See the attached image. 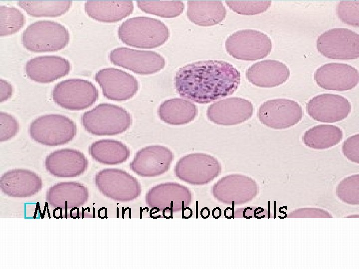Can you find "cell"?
Segmentation results:
<instances>
[{
    "instance_id": "obj_19",
    "label": "cell",
    "mask_w": 359,
    "mask_h": 269,
    "mask_svg": "<svg viewBox=\"0 0 359 269\" xmlns=\"http://www.w3.org/2000/svg\"><path fill=\"white\" fill-rule=\"evenodd\" d=\"M88 165V160L82 152L71 148L55 150L44 160L46 170L57 177H77L85 172Z\"/></svg>"
},
{
    "instance_id": "obj_2",
    "label": "cell",
    "mask_w": 359,
    "mask_h": 269,
    "mask_svg": "<svg viewBox=\"0 0 359 269\" xmlns=\"http://www.w3.org/2000/svg\"><path fill=\"white\" fill-rule=\"evenodd\" d=\"M124 43L137 48L152 49L164 44L170 37L167 26L160 20L147 16L129 18L117 30Z\"/></svg>"
},
{
    "instance_id": "obj_7",
    "label": "cell",
    "mask_w": 359,
    "mask_h": 269,
    "mask_svg": "<svg viewBox=\"0 0 359 269\" xmlns=\"http://www.w3.org/2000/svg\"><path fill=\"white\" fill-rule=\"evenodd\" d=\"M51 96L55 104L71 111L86 109L98 100L96 86L90 81L81 78L64 80L53 87Z\"/></svg>"
},
{
    "instance_id": "obj_36",
    "label": "cell",
    "mask_w": 359,
    "mask_h": 269,
    "mask_svg": "<svg viewBox=\"0 0 359 269\" xmlns=\"http://www.w3.org/2000/svg\"><path fill=\"white\" fill-rule=\"evenodd\" d=\"M221 215V210L219 207L214 208L212 211V216L214 219L219 218Z\"/></svg>"
},
{
    "instance_id": "obj_12",
    "label": "cell",
    "mask_w": 359,
    "mask_h": 269,
    "mask_svg": "<svg viewBox=\"0 0 359 269\" xmlns=\"http://www.w3.org/2000/svg\"><path fill=\"white\" fill-rule=\"evenodd\" d=\"M220 170L219 162L213 157L202 153H194L181 157L175 168L176 176L192 184H202L216 176Z\"/></svg>"
},
{
    "instance_id": "obj_33",
    "label": "cell",
    "mask_w": 359,
    "mask_h": 269,
    "mask_svg": "<svg viewBox=\"0 0 359 269\" xmlns=\"http://www.w3.org/2000/svg\"><path fill=\"white\" fill-rule=\"evenodd\" d=\"M19 125L16 118L6 112H0V141L8 140L18 133Z\"/></svg>"
},
{
    "instance_id": "obj_15",
    "label": "cell",
    "mask_w": 359,
    "mask_h": 269,
    "mask_svg": "<svg viewBox=\"0 0 359 269\" xmlns=\"http://www.w3.org/2000/svg\"><path fill=\"white\" fill-rule=\"evenodd\" d=\"M254 113L252 103L244 98L232 97L219 100L209 106L206 115L213 123L234 126L249 120Z\"/></svg>"
},
{
    "instance_id": "obj_29",
    "label": "cell",
    "mask_w": 359,
    "mask_h": 269,
    "mask_svg": "<svg viewBox=\"0 0 359 269\" xmlns=\"http://www.w3.org/2000/svg\"><path fill=\"white\" fill-rule=\"evenodd\" d=\"M137 5L147 13L164 18L178 16L184 9L181 0H137Z\"/></svg>"
},
{
    "instance_id": "obj_32",
    "label": "cell",
    "mask_w": 359,
    "mask_h": 269,
    "mask_svg": "<svg viewBox=\"0 0 359 269\" xmlns=\"http://www.w3.org/2000/svg\"><path fill=\"white\" fill-rule=\"evenodd\" d=\"M336 14L344 23L358 27L359 26V0H342L336 5Z\"/></svg>"
},
{
    "instance_id": "obj_6",
    "label": "cell",
    "mask_w": 359,
    "mask_h": 269,
    "mask_svg": "<svg viewBox=\"0 0 359 269\" xmlns=\"http://www.w3.org/2000/svg\"><path fill=\"white\" fill-rule=\"evenodd\" d=\"M95 184L104 196L113 200L128 202L141 194L139 181L128 172L117 168H106L95 175Z\"/></svg>"
},
{
    "instance_id": "obj_31",
    "label": "cell",
    "mask_w": 359,
    "mask_h": 269,
    "mask_svg": "<svg viewBox=\"0 0 359 269\" xmlns=\"http://www.w3.org/2000/svg\"><path fill=\"white\" fill-rule=\"evenodd\" d=\"M234 12L244 15H254L266 11L271 4V0H225Z\"/></svg>"
},
{
    "instance_id": "obj_22",
    "label": "cell",
    "mask_w": 359,
    "mask_h": 269,
    "mask_svg": "<svg viewBox=\"0 0 359 269\" xmlns=\"http://www.w3.org/2000/svg\"><path fill=\"white\" fill-rule=\"evenodd\" d=\"M288 66L278 60H264L251 65L246 72L247 80L262 88L278 86L286 82L290 76Z\"/></svg>"
},
{
    "instance_id": "obj_5",
    "label": "cell",
    "mask_w": 359,
    "mask_h": 269,
    "mask_svg": "<svg viewBox=\"0 0 359 269\" xmlns=\"http://www.w3.org/2000/svg\"><path fill=\"white\" fill-rule=\"evenodd\" d=\"M28 132L35 141L45 146H56L71 141L76 134L77 127L71 119L64 115L48 114L34 119Z\"/></svg>"
},
{
    "instance_id": "obj_17",
    "label": "cell",
    "mask_w": 359,
    "mask_h": 269,
    "mask_svg": "<svg viewBox=\"0 0 359 269\" xmlns=\"http://www.w3.org/2000/svg\"><path fill=\"white\" fill-rule=\"evenodd\" d=\"M314 79L316 83L324 89L346 91L358 85L359 75L358 69L350 64L329 63L316 70Z\"/></svg>"
},
{
    "instance_id": "obj_18",
    "label": "cell",
    "mask_w": 359,
    "mask_h": 269,
    "mask_svg": "<svg viewBox=\"0 0 359 269\" xmlns=\"http://www.w3.org/2000/svg\"><path fill=\"white\" fill-rule=\"evenodd\" d=\"M25 74L38 83H49L68 74L70 62L59 55H41L28 60L24 67Z\"/></svg>"
},
{
    "instance_id": "obj_1",
    "label": "cell",
    "mask_w": 359,
    "mask_h": 269,
    "mask_svg": "<svg viewBox=\"0 0 359 269\" xmlns=\"http://www.w3.org/2000/svg\"><path fill=\"white\" fill-rule=\"evenodd\" d=\"M240 81V72L232 65L215 60L185 65L174 77L175 89L180 96L200 104L232 95Z\"/></svg>"
},
{
    "instance_id": "obj_3",
    "label": "cell",
    "mask_w": 359,
    "mask_h": 269,
    "mask_svg": "<svg viewBox=\"0 0 359 269\" xmlns=\"http://www.w3.org/2000/svg\"><path fill=\"white\" fill-rule=\"evenodd\" d=\"M81 123L85 130L93 135L111 136L126 131L132 124V118L121 107L101 103L84 113Z\"/></svg>"
},
{
    "instance_id": "obj_16",
    "label": "cell",
    "mask_w": 359,
    "mask_h": 269,
    "mask_svg": "<svg viewBox=\"0 0 359 269\" xmlns=\"http://www.w3.org/2000/svg\"><path fill=\"white\" fill-rule=\"evenodd\" d=\"M351 103L337 94H323L312 97L306 104L308 115L314 120L327 123L341 121L351 112Z\"/></svg>"
},
{
    "instance_id": "obj_30",
    "label": "cell",
    "mask_w": 359,
    "mask_h": 269,
    "mask_svg": "<svg viewBox=\"0 0 359 269\" xmlns=\"http://www.w3.org/2000/svg\"><path fill=\"white\" fill-rule=\"evenodd\" d=\"M24 14L17 8L0 5V35L5 36L18 32L24 25Z\"/></svg>"
},
{
    "instance_id": "obj_10",
    "label": "cell",
    "mask_w": 359,
    "mask_h": 269,
    "mask_svg": "<svg viewBox=\"0 0 359 269\" xmlns=\"http://www.w3.org/2000/svg\"><path fill=\"white\" fill-rule=\"evenodd\" d=\"M301 106L294 100L277 98L262 103L257 111L259 121L275 130H283L298 124L303 117Z\"/></svg>"
},
{
    "instance_id": "obj_13",
    "label": "cell",
    "mask_w": 359,
    "mask_h": 269,
    "mask_svg": "<svg viewBox=\"0 0 359 269\" xmlns=\"http://www.w3.org/2000/svg\"><path fill=\"white\" fill-rule=\"evenodd\" d=\"M102 92L108 99L124 101L133 97L139 90V83L133 75L121 70L108 67L99 70L94 76Z\"/></svg>"
},
{
    "instance_id": "obj_25",
    "label": "cell",
    "mask_w": 359,
    "mask_h": 269,
    "mask_svg": "<svg viewBox=\"0 0 359 269\" xmlns=\"http://www.w3.org/2000/svg\"><path fill=\"white\" fill-rule=\"evenodd\" d=\"M198 109L189 101L174 98L163 102L159 107L158 115L164 123L172 126H182L192 122L196 117Z\"/></svg>"
},
{
    "instance_id": "obj_35",
    "label": "cell",
    "mask_w": 359,
    "mask_h": 269,
    "mask_svg": "<svg viewBox=\"0 0 359 269\" xmlns=\"http://www.w3.org/2000/svg\"><path fill=\"white\" fill-rule=\"evenodd\" d=\"M13 93V87L7 81L0 79V102L3 103L11 98Z\"/></svg>"
},
{
    "instance_id": "obj_27",
    "label": "cell",
    "mask_w": 359,
    "mask_h": 269,
    "mask_svg": "<svg viewBox=\"0 0 359 269\" xmlns=\"http://www.w3.org/2000/svg\"><path fill=\"white\" fill-rule=\"evenodd\" d=\"M343 137V132L340 127L332 125H319L305 131L302 141L309 148L322 150L336 145Z\"/></svg>"
},
{
    "instance_id": "obj_11",
    "label": "cell",
    "mask_w": 359,
    "mask_h": 269,
    "mask_svg": "<svg viewBox=\"0 0 359 269\" xmlns=\"http://www.w3.org/2000/svg\"><path fill=\"white\" fill-rule=\"evenodd\" d=\"M111 62L141 75L155 74L166 65L164 58L151 51L137 50L128 47H118L109 54Z\"/></svg>"
},
{
    "instance_id": "obj_39",
    "label": "cell",
    "mask_w": 359,
    "mask_h": 269,
    "mask_svg": "<svg viewBox=\"0 0 359 269\" xmlns=\"http://www.w3.org/2000/svg\"><path fill=\"white\" fill-rule=\"evenodd\" d=\"M196 218H198V201H196Z\"/></svg>"
},
{
    "instance_id": "obj_23",
    "label": "cell",
    "mask_w": 359,
    "mask_h": 269,
    "mask_svg": "<svg viewBox=\"0 0 359 269\" xmlns=\"http://www.w3.org/2000/svg\"><path fill=\"white\" fill-rule=\"evenodd\" d=\"M86 13L92 19L105 23L118 22L131 14L134 5L131 0H86Z\"/></svg>"
},
{
    "instance_id": "obj_37",
    "label": "cell",
    "mask_w": 359,
    "mask_h": 269,
    "mask_svg": "<svg viewBox=\"0 0 359 269\" xmlns=\"http://www.w3.org/2000/svg\"><path fill=\"white\" fill-rule=\"evenodd\" d=\"M209 215H210V212H207V213L205 212L204 208H203L201 209V210L200 211V216L202 218L206 219L209 216Z\"/></svg>"
},
{
    "instance_id": "obj_24",
    "label": "cell",
    "mask_w": 359,
    "mask_h": 269,
    "mask_svg": "<svg viewBox=\"0 0 359 269\" xmlns=\"http://www.w3.org/2000/svg\"><path fill=\"white\" fill-rule=\"evenodd\" d=\"M187 16L194 24L212 26L222 22L227 14L221 0H188Z\"/></svg>"
},
{
    "instance_id": "obj_28",
    "label": "cell",
    "mask_w": 359,
    "mask_h": 269,
    "mask_svg": "<svg viewBox=\"0 0 359 269\" xmlns=\"http://www.w3.org/2000/svg\"><path fill=\"white\" fill-rule=\"evenodd\" d=\"M72 2L71 0H19L17 4L30 16L55 17L67 12Z\"/></svg>"
},
{
    "instance_id": "obj_9",
    "label": "cell",
    "mask_w": 359,
    "mask_h": 269,
    "mask_svg": "<svg viewBox=\"0 0 359 269\" xmlns=\"http://www.w3.org/2000/svg\"><path fill=\"white\" fill-rule=\"evenodd\" d=\"M316 47L324 56L332 59L349 60L359 57V35L346 28H334L320 34Z\"/></svg>"
},
{
    "instance_id": "obj_40",
    "label": "cell",
    "mask_w": 359,
    "mask_h": 269,
    "mask_svg": "<svg viewBox=\"0 0 359 269\" xmlns=\"http://www.w3.org/2000/svg\"><path fill=\"white\" fill-rule=\"evenodd\" d=\"M268 218H269L270 201H268Z\"/></svg>"
},
{
    "instance_id": "obj_38",
    "label": "cell",
    "mask_w": 359,
    "mask_h": 269,
    "mask_svg": "<svg viewBox=\"0 0 359 269\" xmlns=\"http://www.w3.org/2000/svg\"><path fill=\"white\" fill-rule=\"evenodd\" d=\"M234 201H232V207H231V212H232V217L233 219L234 218Z\"/></svg>"
},
{
    "instance_id": "obj_14",
    "label": "cell",
    "mask_w": 359,
    "mask_h": 269,
    "mask_svg": "<svg viewBox=\"0 0 359 269\" xmlns=\"http://www.w3.org/2000/svg\"><path fill=\"white\" fill-rule=\"evenodd\" d=\"M173 159L174 154L168 147L151 145L138 151L129 167L140 176L153 177L167 172Z\"/></svg>"
},
{
    "instance_id": "obj_8",
    "label": "cell",
    "mask_w": 359,
    "mask_h": 269,
    "mask_svg": "<svg viewBox=\"0 0 359 269\" xmlns=\"http://www.w3.org/2000/svg\"><path fill=\"white\" fill-rule=\"evenodd\" d=\"M227 52L235 59L252 61L266 57L271 52L272 43L265 33L254 29L237 31L225 42Z\"/></svg>"
},
{
    "instance_id": "obj_26",
    "label": "cell",
    "mask_w": 359,
    "mask_h": 269,
    "mask_svg": "<svg viewBox=\"0 0 359 269\" xmlns=\"http://www.w3.org/2000/svg\"><path fill=\"white\" fill-rule=\"evenodd\" d=\"M92 158L98 162L115 165L126 161L130 150L123 142L111 139H103L93 142L89 148Z\"/></svg>"
},
{
    "instance_id": "obj_34",
    "label": "cell",
    "mask_w": 359,
    "mask_h": 269,
    "mask_svg": "<svg viewBox=\"0 0 359 269\" xmlns=\"http://www.w3.org/2000/svg\"><path fill=\"white\" fill-rule=\"evenodd\" d=\"M342 152L349 160L359 162V134H356L347 138L343 142Z\"/></svg>"
},
{
    "instance_id": "obj_21",
    "label": "cell",
    "mask_w": 359,
    "mask_h": 269,
    "mask_svg": "<svg viewBox=\"0 0 359 269\" xmlns=\"http://www.w3.org/2000/svg\"><path fill=\"white\" fill-rule=\"evenodd\" d=\"M89 198L86 186L78 182H60L50 187L45 194L48 204L53 207L69 209L82 206Z\"/></svg>"
},
{
    "instance_id": "obj_4",
    "label": "cell",
    "mask_w": 359,
    "mask_h": 269,
    "mask_svg": "<svg viewBox=\"0 0 359 269\" xmlns=\"http://www.w3.org/2000/svg\"><path fill=\"white\" fill-rule=\"evenodd\" d=\"M68 29L52 20H38L29 24L22 32L23 47L31 52H48L60 50L69 42Z\"/></svg>"
},
{
    "instance_id": "obj_20",
    "label": "cell",
    "mask_w": 359,
    "mask_h": 269,
    "mask_svg": "<svg viewBox=\"0 0 359 269\" xmlns=\"http://www.w3.org/2000/svg\"><path fill=\"white\" fill-rule=\"evenodd\" d=\"M43 187L41 177L35 172L21 168L9 170L0 177L1 192L12 197L24 198L35 195Z\"/></svg>"
}]
</instances>
